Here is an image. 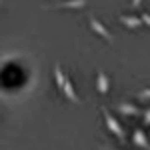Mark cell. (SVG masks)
Instances as JSON below:
<instances>
[{"mask_svg": "<svg viewBox=\"0 0 150 150\" xmlns=\"http://www.w3.org/2000/svg\"><path fill=\"white\" fill-rule=\"evenodd\" d=\"M100 112H102V116H104L106 128H108V130H110V132H112L120 142H126V132H124V128H122V124L116 120L114 116L110 114V110H108L106 106H100Z\"/></svg>", "mask_w": 150, "mask_h": 150, "instance_id": "cell-1", "label": "cell"}, {"mask_svg": "<svg viewBox=\"0 0 150 150\" xmlns=\"http://www.w3.org/2000/svg\"><path fill=\"white\" fill-rule=\"evenodd\" d=\"M88 22H90V28H92V30H94V32H96L98 36H102L106 42H112V40H114V36H112L110 32H108V30H106V26H104V24L100 22L98 18L90 16V18H88Z\"/></svg>", "mask_w": 150, "mask_h": 150, "instance_id": "cell-2", "label": "cell"}, {"mask_svg": "<svg viewBox=\"0 0 150 150\" xmlns=\"http://www.w3.org/2000/svg\"><path fill=\"white\" fill-rule=\"evenodd\" d=\"M60 92L64 94L66 98H68L70 102H74V104H78L80 102V98H78V94H76V90H74V84L70 82V78L66 76V80H64V84H62V88H60Z\"/></svg>", "mask_w": 150, "mask_h": 150, "instance_id": "cell-3", "label": "cell"}, {"mask_svg": "<svg viewBox=\"0 0 150 150\" xmlns=\"http://www.w3.org/2000/svg\"><path fill=\"white\" fill-rule=\"evenodd\" d=\"M132 142H134L136 146H140V148L150 150V140H148V136H146V132H144L142 128H136V130L132 132Z\"/></svg>", "mask_w": 150, "mask_h": 150, "instance_id": "cell-4", "label": "cell"}, {"mask_svg": "<svg viewBox=\"0 0 150 150\" xmlns=\"http://www.w3.org/2000/svg\"><path fill=\"white\" fill-rule=\"evenodd\" d=\"M120 24H124L126 28H132V30H136V28H142L144 24L140 20V16H134V14H122L120 18Z\"/></svg>", "mask_w": 150, "mask_h": 150, "instance_id": "cell-5", "label": "cell"}, {"mask_svg": "<svg viewBox=\"0 0 150 150\" xmlns=\"http://www.w3.org/2000/svg\"><path fill=\"white\" fill-rule=\"evenodd\" d=\"M96 90L100 94H108V90H110V80L104 70H98V74H96Z\"/></svg>", "mask_w": 150, "mask_h": 150, "instance_id": "cell-6", "label": "cell"}, {"mask_svg": "<svg viewBox=\"0 0 150 150\" xmlns=\"http://www.w3.org/2000/svg\"><path fill=\"white\" fill-rule=\"evenodd\" d=\"M118 112L124 116H136V114H140V108L130 102H120L118 104Z\"/></svg>", "mask_w": 150, "mask_h": 150, "instance_id": "cell-7", "label": "cell"}, {"mask_svg": "<svg viewBox=\"0 0 150 150\" xmlns=\"http://www.w3.org/2000/svg\"><path fill=\"white\" fill-rule=\"evenodd\" d=\"M88 4V0H66V2H60L58 8H84Z\"/></svg>", "mask_w": 150, "mask_h": 150, "instance_id": "cell-8", "label": "cell"}, {"mask_svg": "<svg viewBox=\"0 0 150 150\" xmlns=\"http://www.w3.org/2000/svg\"><path fill=\"white\" fill-rule=\"evenodd\" d=\"M54 80H56V86H58V90H60L62 84H64V80H66V74L62 72L60 64H54Z\"/></svg>", "mask_w": 150, "mask_h": 150, "instance_id": "cell-9", "label": "cell"}, {"mask_svg": "<svg viewBox=\"0 0 150 150\" xmlns=\"http://www.w3.org/2000/svg\"><path fill=\"white\" fill-rule=\"evenodd\" d=\"M138 100H142V102H146V100H150V88H146V90H142V92H138Z\"/></svg>", "mask_w": 150, "mask_h": 150, "instance_id": "cell-10", "label": "cell"}, {"mask_svg": "<svg viewBox=\"0 0 150 150\" xmlns=\"http://www.w3.org/2000/svg\"><path fill=\"white\" fill-rule=\"evenodd\" d=\"M142 122H144L146 126H150V106L144 110V114H142Z\"/></svg>", "mask_w": 150, "mask_h": 150, "instance_id": "cell-11", "label": "cell"}, {"mask_svg": "<svg viewBox=\"0 0 150 150\" xmlns=\"http://www.w3.org/2000/svg\"><path fill=\"white\" fill-rule=\"evenodd\" d=\"M140 20H142V24H144V26H150V14H148V12H142Z\"/></svg>", "mask_w": 150, "mask_h": 150, "instance_id": "cell-12", "label": "cell"}, {"mask_svg": "<svg viewBox=\"0 0 150 150\" xmlns=\"http://www.w3.org/2000/svg\"><path fill=\"white\" fill-rule=\"evenodd\" d=\"M130 6H132V8H138V6H140V0H132V2H130Z\"/></svg>", "mask_w": 150, "mask_h": 150, "instance_id": "cell-13", "label": "cell"}, {"mask_svg": "<svg viewBox=\"0 0 150 150\" xmlns=\"http://www.w3.org/2000/svg\"><path fill=\"white\" fill-rule=\"evenodd\" d=\"M100 150H114V148H106V146H100Z\"/></svg>", "mask_w": 150, "mask_h": 150, "instance_id": "cell-14", "label": "cell"}, {"mask_svg": "<svg viewBox=\"0 0 150 150\" xmlns=\"http://www.w3.org/2000/svg\"><path fill=\"white\" fill-rule=\"evenodd\" d=\"M146 136H150V134H146ZM148 140H150V138H148Z\"/></svg>", "mask_w": 150, "mask_h": 150, "instance_id": "cell-15", "label": "cell"}, {"mask_svg": "<svg viewBox=\"0 0 150 150\" xmlns=\"http://www.w3.org/2000/svg\"><path fill=\"white\" fill-rule=\"evenodd\" d=\"M0 4H2V2H0Z\"/></svg>", "mask_w": 150, "mask_h": 150, "instance_id": "cell-16", "label": "cell"}]
</instances>
